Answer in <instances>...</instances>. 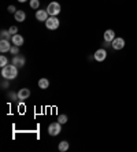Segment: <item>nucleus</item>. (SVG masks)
<instances>
[{
  "instance_id": "f257e3e1",
  "label": "nucleus",
  "mask_w": 137,
  "mask_h": 152,
  "mask_svg": "<svg viewBox=\"0 0 137 152\" xmlns=\"http://www.w3.org/2000/svg\"><path fill=\"white\" fill-rule=\"evenodd\" d=\"M18 75V67L14 66V64H7V66H4L1 69V77L4 80H14L15 77Z\"/></svg>"
},
{
  "instance_id": "f03ea898",
  "label": "nucleus",
  "mask_w": 137,
  "mask_h": 152,
  "mask_svg": "<svg viewBox=\"0 0 137 152\" xmlns=\"http://www.w3.org/2000/svg\"><path fill=\"white\" fill-rule=\"evenodd\" d=\"M47 11H48L49 17H56V15L60 12V4L56 3V1H52V3L48 4V7H47Z\"/></svg>"
},
{
  "instance_id": "7ed1b4c3",
  "label": "nucleus",
  "mask_w": 137,
  "mask_h": 152,
  "mask_svg": "<svg viewBox=\"0 0 137 152\" xmlns=\"http://www.w3.org/2000/svg\"><path fill=\"white\" fill-rule=\"evenodd\" d=\"M59 25H60V22L56 17H49L45 21V26H47V29H49V30H55V29L59 28Z\"/></svg>"
},
{
  "instance_id": "20e7f679",
  "label": "nucleus",
  "mask_w": 137,
  "mask_h": 152,
  "mask_svg": "<svg viewBox=\"0 0 137 152\" xmlns=\"http://www.w3.org/2000/svg\"><path fill=\"white\" fill-rule=\"evenodd\" d=\"M62 124H59V122H53V124H51L48 126V134L49 136H58L62 132V126H60Z\"/></svg>"
},
{
  "instance_id": "39448f33",
  "label": "nucleus",
  "mask_w": 137,
  "mask_h": 152,
  "mask_svg": "<svg viewBox=\"0 0 137 152\" xmlns=\"http://www.w3.org/2000/svg\"><path fill=\"white\" fill-rule=\"evenodd\" d=\"M48 18H49V14H48V11H47V10H39V11H36V19H37V21L45 22Z\"/></svg>"
},
{
  "instance_id": "423d86ee",
  "label": "nucleus",
  "mask_w": 137,
  "mask_h": 152,
  "mask_svg": "<svg viewBox=\"0 0 137 152\" xmlns=\"http://www.w3.org/2000/svg\"><path fill=\"white\" fill-rule=\"evenodd\" d=\"M111 47H113L114 50H122L123 47H125V40L122 39V37H115V39L113 40V44H111Z\"/></svg>"
},
{
  "instance_id": "0eeeda50",
  "label": "nucleus",
  "mask_w": 137,
  "mask_h": 152,
  "mask_svg": "<svg viewBox=\"0 0 137 152\" xmlns=\"http://www.w3.org/2000/svg\"><path fill=\"white\" fill-rule=\"evenodd\" d=\"M12 64L14 66H17V67H23L25 66V56H22V55H14V58H12Z\"/></svg>"
},
{
  "instance_id": "6e6552de",
  "label": "nucleus",
  "mask_w": 137,
  "mask_h": 152,
  "mask_svg": "<svg viewBox=\"0 0 137 152\" xmlns=\"http://www.w3.org/2000/svg\"><path fill=\"white\" fill-rule=\"evenodd\" d=\"M93 56H95L96 62H103V60H105V58H107V52H105L104 48H100V50L96 51Z\"/></svg>"
},
{
  "instance_id": "1a4fd4ad",
  "label": "nucleus",
  "mask_w": 137,
  "mask_h": 152,
  "mask_svg": "<svg viewBox=\"0 0 137 152\" xmlns=\"http://www.w3.org/2000/svg\"><path fill=\"white\" fill-rule=\"evenodd\" d=\"M30 97V89L28 88H22L19 89V92H18V99L19 100H26Z\"/></svg>"
},
{
  "instance_id": "9d476101",
  "label": "nucleus",
  "mask_w": 137,
  "mask_h": 152,
  "mask_svg": "<svg viewBox=\"0 0 137 152\" xmlns=\"http://www.w3.org/2000/svg\"><path fill=\"white\" fill-rule=\"evenodd\" d=\"M11 50V44L8 40H1L0 41V52L4 53V52H10Z\"/></svg>"
},
{
  "instance_id": "9b49d317",
  "label": "nucleus",
  "mask_w": 137,
  "mask_h": 152,
  "mask_svg": "<svg viewBox=\"0 0 137 152\" xmlns=\"http://www.w3.org/2000/svg\"><path fill=\"white\" fill-rule=\"evenodd\" d=\"M23 37H22L21 34H14L12 36V39H11V42L14 44V45H17V47H21V45H23Z\"/></svg>"
},
{
  "instance_id": "f8f14e48",
  "label": "nucleus",
  "mask_w": 137,
  "mask_h": 152,
  "mask_svg": "<svg viewBox=\"0 0 137 152\" xmlns=\"http://www.w3.org/2000/svg\"><path fill=\"white\" fill-rule=\"evenodd\" d=\"M115 39V32L114 30H111V29H107L104 32V40L108 42H113V40Z\"/></svg>"
},
{
  "instance_id": "ddd939ff",
  "label": "nucleus",
  "mask_w": 137,
  "mask_h": 152,
  "mask_svg": "<svg viewBox=\"0 0 137 152\" xmlns=\"http://www.w3.org/2000/svg\"><path fill=\"white\" fill-rule=\"evenodd\" d=\"M14 17H15V21L17 22H23L25 19H26V14H25V11H22V10H17Z\"/></svg>"
},
{
  "instance_id": "4468645a",
  "label": "nucleus",
  "mask_w": 137,
  "mask_h": 152,
  "mask_svg": "<svg viewBox=\"0 0 137 152\" xmlns=\"http://www.w3.org/2000/svg\"><path fill=\"white\" fill-rule=\"evenodd\" d=\"M0 39L8 40V41H10V40L12 39V34L10 33V30H1V32H0Z\"/></svg>"
},
{
  "instance_id": "2eb2a0df",
  "label": "nucleus",
  "mask_w": 137,
  "mask_h": 152,
  "mask_svg": "<svg viewBox=\"0 0 137 152\" xmlns=\"http://www.w3.org/2000/svg\"><path fill=\"white\" fill-rule=\"evenodd\" d=\"M49 86V81L47 80V78H41L39 81V88H41V89H47Z\"/></svg>"
},
{
  "instance_id": "dca6fc26",
  "label": "nucleus",
  "mask_w": 137,
  "mask_h": 152,
  "mask_svg": "<svg viewBox=\"0 0 137 152\" xmlns=\"http://www.w3.org/2000/svg\"><path fill=\"white\" fill-rule=\"evenodd\" d=\"M58 148H59L60 152L67 151V149H69V142H67V141H60V142H59V147H58Z\"/></svg>"
},
{
  "instance_id": "f3484780",
  "label": "nucleus",
  "mask_w": 137,
  "mask_h": 152,
  "mask_svg": "<svg viewBox=\"0 0 137 152\" xmlns=\"http://www.w3.org/2000/svg\"><path fill=\"white\" fill-rule=\"evenodd\" d=\"M29 6H30V8L37 10L40 7V0H29Z\"/></svg>"
},
{
  "instance_id": "a211bd4d",
  "label": "nucleus",
  "mask_w": 137,
  "mask_h": 152,
  "mask_svg": "<svg viewBox=\"0 0 137 152\" xmlns=\"http://www.w3.org/2000/svg\"><path fill=\"white\" fill-rule=\"evenodd\" d=\"M7 64H8L7 58L4 56V55H1V56H0V66H1V69H3L4 66H7Z\"/></svg>"
},
{
  "instance_id": "6ab92c4d",
  "label": "nucleus",
  "mask_w": 137,
  "mask_h": 152,
  "mask_svg": "<svg viewBox=\"0 0 137 152\" xmlns=\"http://www.w3.org/2000/svg\"><path fill=\"white\" fill-rule=\"evenodd\" d=\"M58 122H59V124H62V125H64L67 122V115H59V117H58Z\"/></svg>"
},
{
  "instance_id": "aec40b11",
  "label": "nucleus",
  "mask_w": 137,
  "mask_h": 152,
  "mask_svg": "<svg viewBox=\"0 0 137 152\" xmlns=\"http://www.w3.org/2000/svg\"><path fill=\"white\" fill-rule=\"evenodd\" d=\"M10 52L12 53V55H18L19 53V47H17V45H14V47H11V50H10Z\"/></svg>"
},
{
  "instance_id": "412c9836",
  "label": "nucleus",
  "mask_w": 137,
  "mask_h": 152,
  "mask_svg": "<svg viewBox=\"0 0 137 152\" xmlns=\"http://www.w3.org/2000/svg\"><path fill=\"white\" fill-rule=\"evenodd\" d=\"M1 88H3V89L10 88V80H4V81L1 82Z\"/></svg>"
},
{
  "instance_id": "4be33fe9",
  "label": "nucleus",
  "mask_w": 137,
  "mask_h": 152,
  "mask_svg": "<svg viewBox=\"0 0 137 152\" xmlns=\"http://www.w3.org/2000/svg\"><path fill=\"white\" fill-rule=\"evenodd\" d=\"M8 30H10V33H11V34L14 36V34H17V32H18V28H17V26H11V28L8 29Z\"/></svg>"
},
{
  "instance_id": "5701e85b",
  "label": "nucleus",
  "mask_w": 137,
  "mask_h": 152,
  "mask_svg": "<svg viewBox=\"0 0 137 152\" xmlns=\"http://www.w3.org/2000/svg\"><path fill=\"white\" fill-rule=\"evenodd\" d=\"M8 12H17V8H15V6H8Z\"/></svg>"
},
{
  "instance_id": "b1692460",
  "label": "nucleus",
  "mask_w": 137,
  "mask_h": 152,
  "mask_svg": "<svg viewBox=\"0 0 137 152\" xmlns=\"http://www.w3.org/2000/svg\"><path fill=\"white\" fill-rule=\"evenodd\" d=\"M10 97L12 100H15V99H18V93H14V92H10Z\"/></svg>"
},
{
  "instance_id": "393cba45",
  "label": "nucleus",
  "mask_w": 137,
  "mask_h": 152,
  "mask_svg": "<svg viewBox=\"0 0 137 152\" xmlns=\"http://www.w3.org/2000/svg\"><path fill=\"white\" fill-rule=\"evenodd\" d=\"M102 45H103V48H105V47H108V45H110V42H108V41H105V40H104Z\"/></svg>"
},
{
  "instance_id": "a878e982",
  "label": "nucleus",
  "mask_w": 137,
  "mask_h": 152,
  "mask_svg": "<svg viewBox=\"0 0 137 152\" xmlns=\"http://www.w3.org/2000/svg\"><path fill=\"white\" fill-rule=\"evenodd\" d=\"M19 3H25V1H28V0H18Z\"/></svg>"
}]
</instances>
